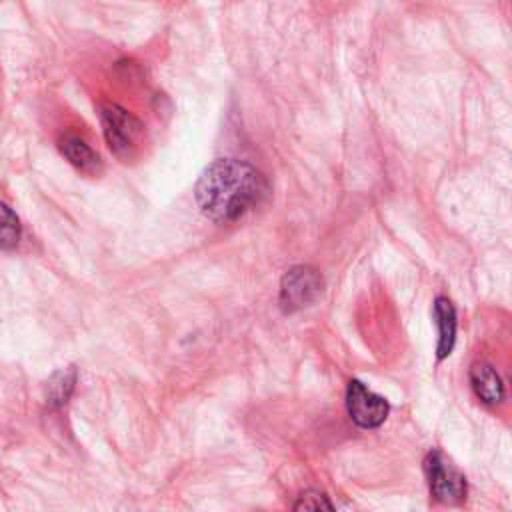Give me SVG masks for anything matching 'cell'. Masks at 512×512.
I'll use <instances>...</instances> for the list:
<instances>
[{"label":"cell","instance_id":"8992f818","mask_svg":"<svg viewBox=\"0 0 512 512\" xmlns=\"http://www.w3.org/2000/svg\"><path fill=\"white\" fill-rule=\"evenodd\" d=\"M58 148H60L62 156L78 172L88 174V176H98L102 172V160H100L98 152H94L82 136H78L74 132H66V134L60 136Z\"/></svg>","mask_w":512,"mask_h":512},{"label":"cell","instance_id":"7a4b0ae2","mask_svg":"<svg viewBox=\"0 0 512 512\" xmlns=\"http://www.w3.org/2000/svg\"><path fill=\"white\" fill-rule=\"evenodd\" d=\"M100 122L110 152L122 162L132 160L140 150L144 124L132 112L114 102L100 106Z\"/></svg>","mask_w":512,"mask_h":512},{"label":"cell","instance_id":"6da1fadb","mask_svg":"<svg viewBox=\"0 0 512 512\" xmlns=\"http://www.w3.org/2000/svg\"><path fill=\"white\" fill-rule=\"evenodd\" d=\"M268 194L266 178L248 162L218 158L196 180L194 200L200 212L218 224H230L254 210Z\"/></svg>","mask_w":512,"mask_h":512},{"label":"cell","instance_id":"8fae6325","mask_svg":"<svg viewBox=\"0 0 512 512\" xmlns=\"http://www.w3.org/2000/svg\"><path fill=\"white\" fill-rule=\"evenodd\" d=\"M294 510H332V504L320 492H304L294 504Z\"/></svg>","mask_w":512,"mask_h":512},{"label":"cell","instance_id":"277c9868","mask_svg":"<svg viewBox=\"0 0 512 512\" xmlns=\"http://www.w3.org/2000/svg\"><path fill=\"white\" fill-rule=\"evenodd\" d=\"M424 472L428 478L430 494L444 504H458L466 498V480L454 470L440 452H430L424 458Z\"/></svg>","mask_w":512,"mask_h":512},{"label":"cell","instance_id":"ba28073f","mask_svg":"<svg viewBox=\"0 0 512 512\" xmlns=\"http://www.w3.org/2000/svg\"><path fill=\"white\" fill-rule=\"evenodd\" d=\"M434 318L438 324V346H436V356L438 360H444L456 340V310L452 302L444 296H438L434 302Z\"/></svg>","mask_w":512,"mask_h":512},{"label":"cell","instance_id":"9c48e42d","mask_svg":"<svg viewBox=\"0 0 512 512\" xmlns=\"http://www.w3.org/2000/svg\"><path fill=\"white\" fill-rule=\"evenodd\" d=\"M74 382H76V370L74 368H62V370L54 372L52 378L48 380V386H46L48 406L58 408V406L66 404V400L70 398V394L74 390Z\"/></svg>","mask_w":512,"mask_h":512},{"label":"cell","instance_id":"52a82bcc","mask_svg":"<svg viewBox=\"0 0 512 512\" xmlns=\"http://www.w3.org/2000/svg\"><path fill=\"white\" fill-rule=\"evenodd\" d=\"M470 386L484 404H498L504 398V384L488 362H476L470 368Z\"/></svg>","mask_w":512,"mask_h":512},{"label":"cell","instance_id":"5b68a950","mask_svg":"<svg viewBox=\"0 0 512 512\" xmlns=\"http://www.w3.org/2000/svg\"><path fill=\"white\" fill-rule=\"evenodd\" d=\"M346 408L352 422L360 428H378L388 416V402L368 390L362 382L350 380L346 390Z\"/></svg>","mask_w":512,"mask_h":512},{"label":"cell","instance_id":"3957f363","mask_svg":"<svg viewBox=\"0 0 512 512\" xmlns=\"http://www.w3.org/2000/svg\"><path fill=\"white\" fill-rule=\"evenodd\" d=\"M322 276L310 266L290 268L280 282V306L284 312H296L312 304L322 292Z\"/></svg>","mask_w":512,"mask_h":512},{"label":"cell","instance_id":"30bf717a","mask_svg":"<svg viewBox=\"0 0 512 512\" xmlns=\"http://www.w3.org/2000/svg\"><path fill=\"white\" fill-rule=\"evenodd\" d=\"M22 236V224L18 214L0 200V250H12L18 246Z\"/></svg>","mask_w":512,"mask_h":512}]
</instances>
